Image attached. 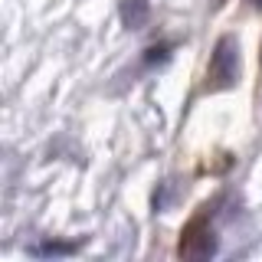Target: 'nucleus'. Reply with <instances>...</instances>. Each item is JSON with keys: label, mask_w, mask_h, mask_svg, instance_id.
I'll use <instances>...</instances> for the list:
<instances>
[{"label": "nucleus", "mask_w": 262, "mask_h": 262, "mask_svg": "<svg viewBox=\"0 0 262 262\" xmlns=\"http://www.w3.org/2000/svg\"><path fill=\"white\" fill-rule=\"evenodd\" d=\"M76 246H69V243H46V246H36V256H66V252H72Z\"/></svg>", "instance_id": "obj_5"}, {"label": "nucleus", "mask_w": 262, "mask_h": 262, "mask_svg": "<svg viewBox=\"0 0 262 262\" xmlns=\"http://www.w3.org/2000/svg\"><path fill=\"white\" fill-rule=\"evenodd\" d=\"M239 82V39L233 33L216 39L210 53V66H207V82L203 92H226Z\"/></svg>", "instance_id": "obj_1"}, {"label": "nucleus", "mask_w": 262, "mask_h": 262, "mask_svg": "<svg viewBox=\"0 0 262 262\" xmlns=\"http://www.w3.org/2000/svg\"><path fill=\"white\" fill-rule=\"evenodd\" d=\"M249 7H252V10H259V13H262V0H249Z\"/></svg>", "instance_id": "obj_7"}, {"label": "nucleus", "mask_w": 262, "mask_h": 262, "mask_svg": "<svg viewBox=\"0 0 262 262\" xmlns=\"http://www.w3.org/2000/svg\"><path fill=\"white\" fill-rule=\"evenodd\" d=\"M210 7H213V10H220V7H226V0H210Z\"/></svg>", "instance_id": "obj_6"}, {"label": "nucleus", "mask_w": 262, "mask_h": 262, "mask_svg": "<svg viewBox=\"0 0 262 262\" xmlns=\"http://www.w3.org/2000/svg\"><path fill=\"white\" fill-rule=\"evenodd\" d=\"M170 56V43H154L144 49V66H154V62H167Z\"/></svg>", "instance_id": "obj_4"}, {"label": "nucleus", "mask_w": 262, "mask_h": 262, "mask_svg": "<svg viewBox=\"0 0 262 262\" xmlns=\"http://www.w3.org/2000/svg\"><path fill=\"white\" fill-rule=\"evenodd\" d=\"M259 69H262V43H259Z\"/></svg>", "instance_id": "obj_8"}, {"label": "nucleus", "mask_w": 262, "mask_h": 262, "mask_svg": "<svg viewBox=\"0 0 262 262\" xmlns=\"http://www.w3.org/2000/svg\"><path fill=\"white\" fill-rule=\"evenodd\" d=\"M177 252L184 259H207L216 252V233L210 226V207H200V213L190 216V223L180 229Z\"/></svg>", "instance_id": "obj_2"}, {"label": "nucleus", "mask_w": 262, "mask_h": 262, "mask_svg": "<svg viewBox=\"0 0 262 262\" xmlns=\"http://www.w3.org/2000/svg\"><path fill=\"white\" fill-rule=\"evenodd\" d=\"M118 16L128 30H144L147 20H151V0H121Z\"/></svg>", "instance_id": "obj_3"}]
</instances>
